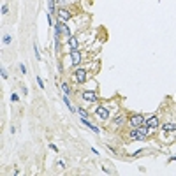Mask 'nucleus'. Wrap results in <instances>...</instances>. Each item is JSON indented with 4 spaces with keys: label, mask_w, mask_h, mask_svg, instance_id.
<instances>
[{
    "label": "nucleus",
    "mask_w": 176,
    "mask_h": 176,
    "mask_svg": "<svg viewBox=\"0 0 176 176\" xmlns=\"http://www.w3.org/2000/svg\"><path fill=\"white\" fill-rule=\"evenodd\" d=\"M74 78H76L78 83H85V81H86V71H85V69H78L74 72Z\"/></svg>",
    "instance_id": "obj_3"
},
{
    "label": "nucleus",
    "mask_w": 176,
    "mask_h": 176,
    "mask_svg": "<svg viewBox=\"0 0 176 176\" xmlns=\"http://www.w3.org/2000/svg\"><path fill=\"white\" fill-rule=\"evenodd\" d=\"M113 123H115V125H123V123H125V118H123V116H116L115 120H113Z\"/></svg>",
    "instance_id": "obj_13"
},
{
    "label": "nucleus",
    "mask_w": 176,
    "mask_h": 176,
    "mask_svg": "<svg viewBox=\"0 0 176 176\" xmlns=\"http://www.w3.org/2000/svg\"><path fill=\"white\" fill-rule=\"evenodd\" d=\"M37 83H39V86H41V88H44V81H42L41 78H37Z\"/></svg>",
    "instance_id": "obj_20"
},
{
    "label": "nucleus",
    "mask_w": 176,
    "mask_h": 176,
    "mask_svg": "<svg viewBox=\"0 0 176 176\" xmlns=\"http://www.w3.org/2000/svg\"><path fill=\"white\" fill-rule=\"evenodd\" d=\"M71 16H72V14L69 12L67 9H60L58 11V19L60 21H67V19H71Z\"/></svg>",
    "instance_id": "obj_8"
},
{
    "label": "nucleus",
    "mask_w": 176,
    "mask_h": 176,
    "mask_svg": "<svg viewBox=\"0 0 176 176\" xmlns=\"http://www.w3.org/2000/svg\"><path fill=\"white\" fill-rule=\"evenodd\" d=\"M2 42L7 46V44H11V35H4V39H2Z\"/></svg>",
    "instance_id": "obj_15"
},
{
    "label": "nucleus",
    "mask_w": 176,
    "mask_h": 176,
    "mask_svg": "<svg viewBox=\"0 0 176 176\" xmlns=\"http://www.w3.org/2000/svg\"><path fill=\"white\" fill-rule=\"evenodd\" d=\"M143 123H144V118L141 115H134V116L130 118V125L132 127H141Z\"/></svg>",
    "instance_id": "obj_5"
},
{
    "label": "nucleus",
    "mask_w": 176,
    "mask_h": 176,
    "mask_svg": "<svg viewBox=\"0 0 176 176\" xmlns=\"http://www.w3.org/2000/svg\"><path fill=\"white\" fill-rule=\"evenodd\" d=\"M78 113H79V115H81V118H88V111H86V109H83V108H79V109H78Z\"/></svg>",
    "instance_id": "obj_14"
},
{
    "label": "nucleus",
    "mask_w": 176,
    "mask_h": 176,
    "mask_svg": "<svg viewBox=\"0 0 176 176\" xmlns=\"http://www.w3.org/2000/svg\"><path fill=\"white\" fill-rule=\"evenodd\" d=\"M95 113H97V116L101 118V120H108V118H109V111L104 108V106H99Z\"/></svg>",
    "instance_id": "obj_4"
},
{
    "label": "nucleus",
    "mask_w": 176,
    "mask_h": 176,
    "mask_svg": "<svg viewBox=\"0 0 176 176\" xmlns=\"http://www.w3.org/2000/svg\"><path fill=\"white\" fill-rule=\"evenodd\" d=\"M150 132V127H134V130H130V139H134V141H144L146 139V136Z\"/></svg>",
    "instance_id": "obj_1"
},
{
    "label": "nucleus",
    "mask_w": 176,
    "mask_h": 176,
    "mask_svg": "<svg viewBox=\"0 0 176 176\" xmlns=\"http://www.w3.org/2000/svg\"><path fill=\"white\" fill-rule=\"evenodd\" d=\"M55 2L57 0H48V9H50V16L55 14Z\"/></svg>",
    "instance_id": "obj_12"
},
{
    "label": "nucleus",
    "mask_w": 176,
    "mask_h": 176,
    "mask_svg": "<svg viewBox=\"0 0 176 176\" xmlns=\"http://www.w3.org/2000/svg\"><path fill=\"white\" fill-rule=\"evenodd\" d=\"M55 34L64 35V37H67V39H69V37H72V35H71V28H69L64 21H58V23L55 25Z\"/></svg>",
    "instance_id": "obj_2"
},
{
    "label": "nucleus",
    "mask_w": 176,
    "mask_h": 176,
    "mask_svg": "<svg viewBox=\"0 0 176 176\" xmlns=\"http://www.w3.org/2000/svg\"><path fill=\"white\" fill-rule=\"evenodd\" d=\"M169 160H171V162H173V160H176V157H171V159H169Z\"/></svg>",
    "instance_id": "obj_22"
},
{
    "label": "nucleus",
    "mask_w": 176,
    "mask_h": 176,
    "mask_svg": "<svg viewBox=\"0 0 176 176\" xmlns=\"http://www.w3.org/2000/svg\"><path fill=\"white\" fill-rule=\"evenodd\" d=\"M7 12H9L7 5H2V14H7Z\"/></svg>",
    "instance_id": "obj_19"
},
{
    "label": "nucleus",
    "mask_w": 176,
    "mask_h": 176,
    "mask_svg": "<svg viewBox=\"0 0 176 176\" xmlns=\"http://www.w3.org/2000/svg\"><path fill=\"white\" fill-rule=\"evenodd\" d=\"M11 101H12V102H18V101H19V97H18V93H12V95H11Z\"/></svg>",
    "instance_id": "obj_18"
},
{
    "label": "nucleus",
    "mask_w": 176,
    "mask_h": 176,
    "mask_svg": "<svg viewBox=\"0 0 176 176\" xmlns=\"http://www.w3.org/2000/svg\"><path fill=\"white\" fill-rule=\"evenodd\" d=\"M0 74H2V79H7V72H5V69L4 67L0 69Z\"/></svg>",
    "instance_id": "obj_16"
},
{
    "label": "nucleus",
    "mask_w": 176,
    "mask_h": 176,
    "mask_svg": "<svg viewBox=\"0 0 176 176\" xmlns=\"http://www.w3.org/2000/svg\"><path fill=\"white\" fill-rule=\"evenodd\" d=\"M78 39L76 37H69V48H71V51H74V50H78Z\"/></svg>",
    "instance_id": "obj_10"
},
{
    "label": "nucleus",
    "mask_w": 176,
    "mask_h": 176,
    "mask_svg": "<svg viewBox=\"0 0 176 176\" xmlns=\"http://www.w3.org/2000/svg\"><path fill=\"white\" fill-rule=\"evenodd\" d=\"M60 86H62V90H64V93H69V92H71V90H69V86H67L65 83H64V85H60Z\"/></svg>",
    "instance_id": "obj_17"
},
{
    "label": "nucleus",
    "mask_w": 176,
    "mask_h": 176,
    "mask_svg": "<svg viewBox=\"0 0 176 176\" xmlns=\"http://www.w3.org/2000/svg\"><path fill=\"white\" fill-rule=\"evenodd\" d=\"M141 153H143V150H137V151H134V157H139Z\"/></svg>",
    "instance_id": "obj_21"
},
{
    "label": "nucleus",
    "mask_w": 176,
    "mask_h": 176,
    "mask_svg": "<svg viewBox=\"0 0 176 176\" xmlns=\"http://www.w3.org/2000/svg\"><path fill=\"white\" fill-rule=\"evenodd\" d=\"M71 60H72V64H74V65H78V64L81 62V53H79L78 50L71 51Z\"/></svg>",
    "instance_id": "obj_9"
},
{
    "label": "nucleus",
    "mask_w": 176,
    "mask_h": 176,
    "mask_svg": "<svg viewBox=\"0 0 176 176\" xmlns=\"http://www.w3.org/2000/svg\"><path fill=\"white\" fill-rule=\"evenodd\" d=\"M162 129L166 130V132H176V123H166V125H162Z\"/></svg>",
    "instance_id": "obj_11"
},
{
    "label": "nucleus",
    "mask_w": 176,
    "mask_h": 176,
    "mask_svg": "<svg viewBox=\"0 0 176 176\" xmlns=\"http://www.w3.org/2000/svg\"><path fill=\"white\" fill-rule=\"evenodd\" d=\"M144 125L150 127V129H157V127H159V118L151 116V118H148V120H144Z\"/></svg>",
    "instance_id": "obj_6"
},
{
    "label": "nucleus",
    "mask_w": 176,
    "mask_h": 176,
    "mask_svg": "<svg viewBox=\"0 0 176 176\" xmlns=\"http://www.w3.org/2000/svg\"><path fill=\"white\" fill-rule=\"evenodd\" d=\"M83 99L86 102H95V101H97V93L90 92V90H88V92H83Z\"/></svg>",
    "instance_id": "obj_7"
}]
</instances>
